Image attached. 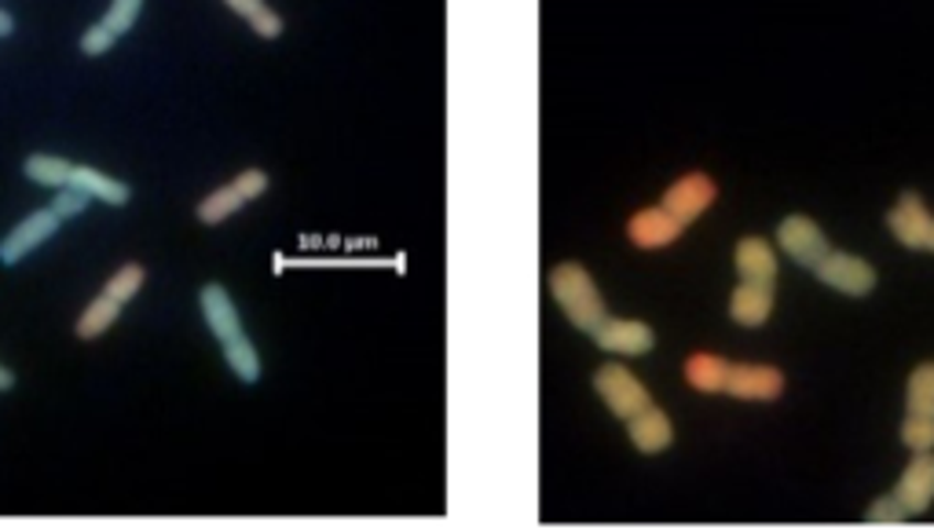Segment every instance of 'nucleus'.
Segmentation results:
<instances>
[{"label": "nucleus", "instance_id": "obj_16", "mask_svg": "<svg viewBox=\"0 0 934 530\" xmlns=\"http://www.w3.org/2000/svg\"><path fill=\"white\" fill-rule=\"evenodd\" d=\"M631 443L637 446L642 454H659L675 443V429H670V418L664 410L656 407H645L642 413H634L631 421Z\"/></svg>", "mask_w": 934, "mask_h": 530}, {"label": "nucleus", "instance_id": "obj_20", "mask_svg": "<svg viewBox=\"0 0 934 530\" xmlns=\"http://www.w3.org/2000/svg\"><path fill=\"white\" fill-rule=\"evenodd\" d=\"M224 4L232 8L235 15L249 19V26H254L257 37L276 41L279 33H282V15H279V11H271L265 0H224Z\"/></svg>", "mask_w": 934, "mask_h": 530}, {"label": "nucleus", "instance_id": "obj_8", "mask_svg": "<svg viewBox=\"0 0 934 530\" xmlns=\"http://www.w3.org/2000/svg\"><path fill=\"white\" fill-rule=\"evenodd\" d=\"M60 224H63V220H60V216H55L52 209L30 213L26 220H22L4 241H0V263H8V268H11V263H19L30 249L44 246V241H49L55 230H60Z\"/></svg>", "mask_w": 934, "mask_h": 530}, {"label": "nucleus", "instance_id": "obj_31", "mask_svg": "<svg viewBox=\"0 0 934 530\" xmlns=\"http://www.w3.org/2000/svg\"><path fill=\"white\" fill-rule=\"evenodd\" d=\"M11 26H15V22H11V15H8V11H0V37H8Z\"/></svg>", "mask_w": 934, "mask_h": 530}, {"label": "nucleus", "instance_id": "obj_28", "mask_svg": "<svg viewBox=\"0 0 934 530\" xmlns=\"http://www.w3.org/2000/svg\"><path fill=\"white\" fill-rule=\"evenodd\" d=\"M865 516H869L872 523H902V520H909V512L902 509V501H898L894 494H887V498H876Z\"/></svg>", "mask_w": 934, "mask_h": 530}, {"label": "nucleus", "instance_id": "obj_22", "mask_svg": "<svg viewBox=\"0 0 934 530\" xmlns=\"http://www.w3.org/2000/svg\"><path fill=\"white\" fill-rule=\"evenodd\" d=\"M22 172L33 180V183H44V187H66L71 183V172L74 165L66 158H52V154H33L26 158V165H22Z\"/></svg>", "mask_w": 934, "mask_h": 530}, {"label": "nucleus", "instance_id": "obj_4", "mask_svg": "<svg viewBox=\"0 0 934 530\" xmlns=\"http://www.w3.org/2000/svg\"><path fill=\"white\" fill-rule=\"evenodd\" d=\"M719 198V187H715L711 176L704 172H689V176L675 180L664 194V209L675 216L681 227H689L693 220H700L704 213L711 209V202Z\"/></svg>", "mask_w": 934, "mask_h": 530}, {"label": "nucleus", "instance_id": "obj_17", "mask_svg": "<svg viewBox=\"0 0 934 530\" xmlns=\"http://www.w3.org/2000/svg\"><path fill=\"white\" fill-rule=\"evenodd\" d=\"M71 187L85 191L88 198H99V202H107V205H125V202L132 198V191L125 187L121 180L104 176L99 169H88V165H74V172H71Z\"/></svg>", "mask_w": 934, "mask_h": 530}, {"label": "nucleus", "instance_id": "obj_5", "mask_svg": "<svg viewBox=\"0 0 934 530\" xmlns=\"http://www.w3.org/2000/svg\"><path fill=\"white\" fill-rule=\"evenodd\" d=\"M814 274L831 290L847 293V296H865L876 290V268L869 260L854 257V252H825V260L817 263Z\"/></svg>", "mask_w": 934, "mask_h": 530}, {"label": "nucleus", "instance_id": "obj_1", "mask_svg": "<svg viewBox=\"0 0 934 530\" xmlns=\"http://www.w3.org/2000/svg\"><path fill=\"white\" fill-rule=\"evenodd\" d=\"M550 293H554L557 307L572 318L576 329L594 333L601 322L609 318L605 301H601V293H598V282L590 279V271L583 263H557L550 271Z\"/></svg>", "mask_w": 934, "mask_h": 530}, {"label": "nucleus", "instance_id": "obj_2", "mask_svg": "<svg viewBox=\"0 0 934 530\" xmlns=\"http://www.w3.org/2000/svg\"><path fill=\"white\" fill-rule=\"evenodd\" d=\"M594 388H598V396L609 402V410L616 413L620 421H631L634 413H642L645 407H653V399H648V388L620 363L601 366V370L594 374Z\"/></svg>", "mask_w": 934, "mask_h": 530}, {"label": "nucleus", "instance_id": "obj_18", "mask_svg": "<svg viewBox=\"0 0 934 530\" xmlns=\"http://www.w3.org/2000/svg\"><path fill=\"white\" fill-rule=\"evenodd\" d=\"M729 366L722 355H711V351H697L693 359L686 363V380L689 388L704 391V396H715V391H726V380H729Z\"/></svg>", "mask_w": 934, "mask_h": 530}, {"label": "nucleus", "instance_id": "obj_24", "mask_svg": "<svg viewBox=\"0 0 934 530\" xmlns=\"http://www.w3.org/2000/svg\"><path fill=\"white\" fill-rule=\"evenodd\" d=\"M902 443L913 454L934 451V418L931 413H909V418L902 421Z\"/></svg>", "mask_w": 934, "mask_h": 530}, {"label": "nucleus", "instance_id": "obj_11", "mask_svg": "<svg viewBox=\"0 0 934 530\" xmlns=\"http://www.w3.org/2000/svg\"><path fill=\"white\" fill-rule=\"evenodd\" d=\"M594 340L612 355H645L653 351L656 333L637 318H605L594 329Z\"/></svg>", "mask_w": 934, "mask_h": 530}, {"label": "nucleus", "instance_id": "obj_13", "mask_svg": "<svg viewBox=\"0 0 934 530\" xmlns=\"http://www.w3.org/2000/svg\"><path fill=\"white\" fill-rule=\"evenodd\" d=\"M733 263H737V274L740 282H762V285H773L777 282V252L766 238H740L737 241V252H733Z\"/></svg>", "mask_w": 934, "mask_h": 530}, {"label": "nucleus", "instance_id": "obj_7", "mask_svg": "<svg viewBox=\"0 0 934 530\" xmlns=\"http://www.w3.org/2000/svg\"><path fill=\"white\" fill-rule=\"evenodd\" d=\"M726 391H729L733 399L773 402V399H781V391H784V374L777 370V366H759V363L729 366Z\"/></svg>", "mask_w": 934, "mask_h": 530}, {"label": "nucleus", "instance_id": "obj_9", "mask_svg": "<svg viewBox=\"0 0 934 530\" xmlns=\"http://www.w3.org/2000/svg\"><path fill=\"white\" fill-rule=\"evenodd\" d=\"M887 224H891L894 238L902 241L905 249H927V238H931V213L920 194L905 191L902 198H898V205L891 209V216H887Z\"/></svg>", "mask_w": 934, "mask_h": 530}, {"label": "nucleus", "instance_id": "obj_30", "mask_svg": "<svg viewBox=\"0 0 934 530\" xmlns=\"http://www.w3.org/2000/svg\"><path fill=\"white\" fill-rule=\"evenodd\" d=\"M11 388H15V374L0 366V391H11Z\"/></svg>", "mask_w": 934, "mask_h": 530}, {"label": "nucleus", "instance_id": "obj_27", "mask_svg": "<svg viewBox=\"0 0 934 530\" xmlns=\"http://www.w3.org/2000/svg\"><path fill=\"white\" fill-rule=\"evenodd\" d=\"M49 209L60 216V220H74V216H82L88 209V194L66 183V187H60V194H55V202L49 205Z\"/></svg>", "mask_w": 934, "mask_h": 530}, {"label": "nucleus", "instance_id": "obj_12", "mask_svg": "<svg viewBox=\"0 0 934 530\" xmlns=\"http://www.w3.org/2000/svg\"><path fill=\"white\" fill-rule=\"evenodd\" d=\"M626 235H631V241L637 249H664V246H670V241H678L681 224L664 209V205H653V209H642V213L631 216Z\"/></svg>", "mask_w": 934, "mask_h": 530}, {"label": "nucleus", "instance_id": "obj_21", "mask_svg": "<svg viewBox=\"0 0 934 530\" xmlns=\"http://www.w3.org/2000/svg\"><path fill=\"white\" fill-rule=\"evenodd\" d=\"M224 359H227V366L235 370V377H243L246 385H257V377H260V355H257L254 340H249L246 333H238V337L224 340Z\"/></svg>", "mask_w": 934, "mask_h": 530}, {"label": "nucleus", "instance_id": "obj_32", "mask_svg": "<svg viewBox=\"0 0 934 530\" xmlns=\"http://www.w3.org/2000/svg\"><path fill=\"white\" fill-rule=\"evenodd\" d=\"M927 249L934 252V224H931V238H927Z\"/></svg>", "mask_w": 934, "mask_h": 530}, {"label": "nucleus", "instance_id": "obj_15", "mask_svg": "<svg viewBox=\"0 0 934 530\" xmlns=\"http://www.w3.org/2000/svg\"><path fill=\"white\" fill-rule=\"evenodd\" d=\"M773 311V285L762 282H740L729 296V318L737 326H762Z\"/></svg>", "mask_w": 934, "mask_h": 530}, {"label": "nucleus", "instance_id": "obj_3", "mask_svg": "<svg viewBox=\"0 0 934 530\" xmlns=\"http://www.w3.org/2000/svg\"><path fill=\"white\" fill-rule=\"evenodd\" d=\"M268 191V176L260 169H246L243 176H235L232 183H224V187H216L206 202L198 205V220L202 224H224L227 216L243 209L246 202L260 198V194Z\"/></svg>", "mask_w": 934, "mask_h": 530}, {"label": "nucleus", "instance_id": "obj_10", "mask_svg": "<svg viewBox=\"0 0 934 530\" xmlns=\"http://www.w3.org/2000/svg\"><path fill=\"white\" fill-rule=\"evenodd\" d=\"M894 498L902 501V509L909 516H920L931 509L934 501V451H924L909 461V468L902 472V483H898Z\"/></svg>", "mask_w": 934, "mask_h": 530}, {"label": "nucleus", "instance_id": "obj_14", "mask_svg": "<svg viewBox=\"0 0 934 530\" xmlns=\"http://www.w3.org/2000/svg\"><path fill=\"white\" fill-rule=\"evenodd\" d=\"M198 304H202V315H206V322H210V329H213V337L216 340H232V337H238V333H243V322H238V311H235V301L232 296H227V290L221 282H210V285H202V293H198Z\"/></svg>", "mask_w": 934, "mask_h": 530}, {"label": "nucleus", "instance_id": "obj_25", "mask_svg": "<svg viewBox=\"0 0 934 530\" xmlns=\"http://www.w3.org/2000/svg\"><path fill=\"white\" fill-rule=\"evenodd\" d=\"M143 279H147V274H143L140 263H125V268H121V271L114 274V279L107 282V290H104V293H107V296H114V301H118V304L125 307V304L132 301L136 293L143 290Z\"/></svg>", "mask_w": 934, "mask_h": 530}, {"label": "nucleus", "instance_id": "obj_29", "mask_svg": "<svg viewBox=\"0 0 934 530\" xmlns=\"http://www.w3.org/2000/svg\"><path fill=\"white\" fill-rule=\"evenodd\" d=\"M114 41H118V37H114V33L104 26V22H96V26H88V30L82 33V52H85V55H104Z\"/></svg>", "mask_w": 934, "mask_h": 530}, {"label": "nucleus", "instance_id": "obj_26", "mask_svg": "<svg viewBox=\"0 0 934 530\" xmlns=\"http://www.w3.org/2000/svg\"><path fill=\"white\" fill-rule=\"evenodd\" d=\"M140 8H143V0H110L104 26L114 33V37H121V33H129L132 22L140 19Z\"/></svg>", "mask_w": 934, "mask_h": 530}, {"label": "nucleus", "instance_id": "obj_6", "mask_svg": "<svg viewBox=\"0 0 934 530\" xmlns=\"http://www.w3.org/2000/svg\"><path fill=\"white\" fill-rule=\"evenodd\" d=\"M777 246L788 252L795 263H803V268L814 271L817 263L825 260L828 238H825V230L810 220V216H788V220L777 227Z\"/></svg>", "mask_w": 934, "mask_h": 530}, {"label": "nucleus", "instance_id": "obj_19", "mask_svg": "<svg viewBox=\"0 0 934 530\" xmlns=\"http://www.w3.org/2000/svg\"><path fill=\"white\" fill-rule=\"evenodd\" d=\"M118 315H121V304L114 301V296L104 293V296H96V301L82 311V318H77L74 333H77L82 340H96V337H104V333L114 326V322H118Z\"/></svg>", "mask_w": 934, "mask_h": 530}, {"label": "nucleus", "instance_id": "obj_23", "mask_svg": "<svg viewBox=\"0 0 934 530\" xmlns=\"http://www.w3.org/2000/svg\"><path fill=\"white\" fill-rule=\"evenodd\" d=\"M905 407L909 413H931L934 418V363L916 366L905 388Z\"/></svg>", "mask_w": 934, "mask_h": 530}]
</instances>
